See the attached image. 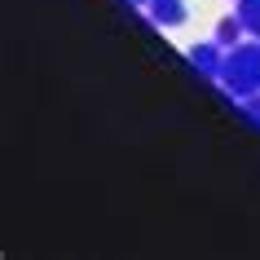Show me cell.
Here are the masks:
<instances>
[{
	"mask_svg": "<svg viewBox=\"0 0 260 260\" xmlns=\"http://www.w3.org/2000/svg\"><path fill=\"white\" fill-rule=\"evenodd\" d=\"M216 84L230 97H238V102L260 93V40H243V44H234V49H225Z\"/></svg>",
	"mask_w": 260,
	"mask_h": 260,
	"instance_id": "1",
	"label": "cell"
},
{
	"mask_svg": "<svg viewBox=\"0 0 260 260\" xmlns=\"http://www.w3.org/2000/svg\"><path fill=\"white\" fill-rule=\"evenodd\" d=\"M190 67L199 71V75H207V80H216L220 75V62H225V44H216V40H207V44H194L190 53Z\"/></svg>",
	"mask_w": 260,
	"mask_h": 260,
	"instance_id": "2",
	"label": "cell"
},
{
	"mask_svg": "<svg viewBox=\"0 0 260 260\" xmlns=\"http://www.w3.org/2000/svg\"><path fill=\"white\" fill-rule=\"evenodd\" d=\"M146 14H150L154 27H181L190 9H185V0H150V5H146Z\"/></svg>",
	"mask_w": 260,
	"mask_h": 260,
	"instance_id": "3",
	"label": "cell"
},
{
	"mask_svg": "<svg viewBox=\"0 0 260 260\" xmlns=\"http://www.w3.org/2000/svg\"><path fill=\"white\" fill-rule=\"evenodd\" d=\"M243 36H247V27H243V18H238V14H230V18H220V22H216V44H225V49L243 44Z\"/></svg>",
	"mask_w": 260,
	"mask_h": 260,
	"instance_id": "4",
	"label": "cell"
},
{
	"mask_svg": "<svg viewBox=\"0 0 260 260\" xmlns=\"http://www.w3.org/2000/svg\"><path fill=\"white\" fill-rule=\"evenodd\" d=\"M234 14L243 18L247 36H251V40H260V0H238V9H234Z\"/></svg>",
	"mask_w": 260,
	"mask_h": 260,
	"instance_id": "5",
	"label": "cell"
},
{
	"mask_svg": "<svg viewBox=\"0 0 260 260\" xmlns=\"http://www.w3.org/2000/svg\"><path fill=\"white\" fill-rule=\"evenodd\" d=\"M243 110H247V119L260 128V93H251V97H243Z\"/></svg>",
	"mask_w": 260,
	"mask_h": 260,
	"instance_id": "6",
	"label": "cell"
},
{
	"mask_svg": "<svg viewBox=\"0 0 260 260\" xmlns=\"http://www.w3.org/2000/svg\"><path fill=\"white\" fill-rule=\"evenodd\" d=\"M128 5H150V0H128Z\"/></svg>",
	"mask_w": 260,
	"mask_h": 260,
	"instance_id": "7",
	"label": "cell"
}]
</instances>
